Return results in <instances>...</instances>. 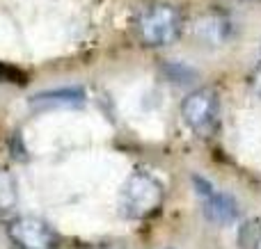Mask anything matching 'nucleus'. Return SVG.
<instances>
[{
    "instance_id": "1",
    "label": "nucleus",
    "mask_w": 261,
    "mask_h": 249,
    "mask_svg": "<svg viewBox=\"0 0 261 249\" xmlns=\"http://www.w3.org/2000/svg\"><path fill=\"white\" fill-rule=\"evenodd\" d=\"M119 201H122V213L128 220H135V222L149 220L161 210L165 201V188L151 172L135 169L124 183Z\"/></svg>"
},
{
    "instance_id": "2",
    "label": "nucleus",
    "mask_w": 261,
    "mask_h": 249,
    "mask_svg": "<svg viewBox=\"0 0 261 249\" xmlns=\"http://www.w3.org/2000/svg\"><path fill=\"white\" fill-rule=\"evenodd\" d=\"M135 30L144 46L163 48L174 44L184 32V16L179 7L172 3H151L140 12L135 21Z\"/></svg>"
},
{
    "instance_id": "3",
    "label": "nucleus",
    "mask_w": 261,
    "mask_h": 249,
    "mask_svg": "<svg viewBox=\"0 0 261 249\" xmlns=\"http://www.w3.org/2000/svg\"><path fill=\"white\" fill-rule=\"evenodd\" d=\"M181 119L199 137H211L220 121V101L213 89H195L181 101Z\"/></svg>"
},
{
    "instance_id": "4",
    "label": "nucleus",
    "mask_w": 261,
    "mask_h": 249,
    "mask_svg": "<svg viewBox=\"0 0 261 249\" xmlns=\"http://www.w3.org/2000/svg\"><path fill=\"white\" fill-rule=\"evenodd\" d=\"M5 231L18 249H58L60 245V238L50 229V224H46L39 217H30V215L9 220Z\"/></svg>"
},
{
    "instance_id": "5",
    "label": "nucleus",
    "mask_w": 261,
    "mask_h": 249,
    "mask_svg": "<svg viewBox=\"0 0 261 249\" xmlns=\"http://www.w3.org/2000/svg\"><path fill=\"white\" fill-rule=\"evenodd\" d=\"M193 181H195V190H197L199 199H202V210L208 222L227 227V224H234L239 220V215H241L239 204L229 195L216 190L211 183L199 176H193Z\"/></svg>"
},
{
    "instance_id": "6",
    "label": "nucleus",
    "mask_w": 261,
    "mask_h": 249,
    "mask_svg": "<svg viewBox=\"0 0 261 249\" xmlns=\"http://www.w3.org/2000/svg\"><path fill=\"white\" fill-rule=\"evenodd\" d=\"M85 96H83V89H73V87H67V89H53V91H39L37 96L30 99V105L37 110H46V108H78L83 105Z\"/></svg>"
},
{
    "instance_id": "7",
    "label": "nucleus",
    "mask_w": 261,
    "mask_h": 249,
    "mask_svg": "<svg viewBox=\"0 0 261 249\" xmlns=\"http://www.w3.org/2000/svg\"><path fill=\"white\" fill-rule=\"evenodd\" d=\"M195 35L204 44H222L229 37V18L220 16V14H206V16L197 18Z\"/></svg>"
},
{
    "instance_id": "8",
    "label": "nucleus",
    "mask_w": 261,
    "mask_h": 249,
    "mask_svg": "<svg viewBox=\"0 0 261 249\" xmlns=\"http://www.w3.org/2000/svg\"><path fill=\"white\" fill-rule=\"evenodd\" d=\"M16 201H18V192L12 174L7 169H0V213L12 210L16 206Z\"/></svg>"
},
{
    "instance_id": "9",
    "label": "nucleus",
    "mask_w": 261,
    "mask_h": 249,
    "mask_svg": "<svg viewBox=\"0 0 261 249\" xmlns=\"http://www.w3.org/2000/svg\"><path fill=\"white\" fill-rule=\"evenodd\" d=\"M250 89H252V94L261 99V64L252 71V76H250Z\"/></svg>"
},
{
    "instance_id": "10",
    "label": "nucleus",
    "mask_w": 261,
    "mask_h": 249,
    "mask_svg": "<svg viewBox=\"0 0 261 249\" xmlns=\"http://www.w3.org/2000/svg\"><path fill=\"white\" fill-rule=\"evenodd\" d=\"M254 249H261V236L257 238V240H254Z\"/></svg>"
}]
</instances>
